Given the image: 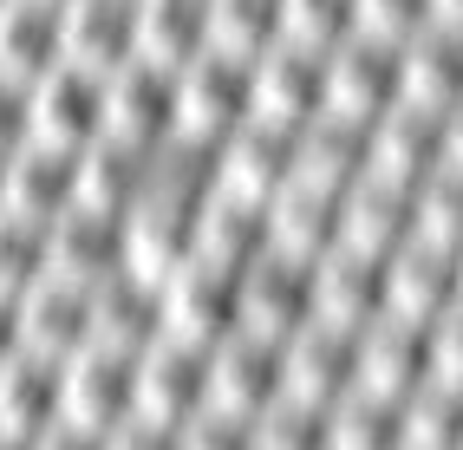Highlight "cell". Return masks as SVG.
I'll return each mask as SVG.
<instances>
[{
    "mask_svg": "<svg viewBox=\"0 0 463 450\" xmlns=\"http://www.w3.org/2000/svg\"><path fill=\"white\" fill-rule=\"evenodd\" d=\"M430 176H450L463 183V98L430 125Z\"/></svg>",
    "mask_w": 463,
    "mask_h": 450,
    "instance_id": "obj_31",
    "label": "cell"
},
{
    "mask_svg": "<svg viewBox=\"0 0 463 450\" xmlns=\"http://www.w3.org/2000/svg\"><path fill=\"white\" fill-rule=\"evenodd\" d=\"M307 281H314V261H294V255H274L261 248L241 275V320L235 333H255V340H294L307 326Z\"/></svg>",
    "mask_w": 463,
    "mask_h": 450,
    "instance_id": "obj_8",
    "label": "cell"
},
{
    "mask_svg": "<svg viewBox=\"0 0 463 450\" xmlns=\"http://www.w3.org/2000/svg\"><path fill=\"white\" fill-rule=\"evenodd\" d=\"M99 340L144 352L164 340V275L150 267H118L99 281Z\"/></svg>",
    "mask_w": 463,
    "mask_h": 450,
    "instance_id": "obj_19",
    "label": "cell"
},
{
    "mask_svg": "<svg viewBox=\"0 0 463 450\" xmlns=\"http://www.w3.org/2000/svg\"><path fill=\"white\" fill-rule=\"evenodd\" d=\"M424 176H430V125L411 117V111H379L373 125L359 131V176L353 183L411 196Z\"/></svg>",
    "mask_w": 463,
    "mask_h": 450,
    "instance_id": "obj_16",
    "label": "cell"
},
{
    "mask_svg": "<svg viewBox=\"0 0 463 450\" xmlns=\"http://www.w3.org/2000/svg\"><path fill=\"white\" fill-rule=\"evenodd\" d=\"M0 7H7V0H0Z\"/></svg>",
    "mask_w": 463,
    "mask_h": 450,
    "instance_id": "obj_36",
    "label": "cell"
},
{
    "mask_svg": "<svg viewBox=\"0 0 463 450\" xmlns=\"http://www.w3.org/2000/svg\"><path fill=\"white\" fill-rule=\"evenodd\" d=\"M79 196H85V150H79V144L33 137V144L14 150V164H7V202H14V209L59 222Z\"/></svg>",
    "mask_w": 463,
    "mask_h": 450,
    "instance_id": "obj_13",
    "label": "cell"
},
{
    "mask_svg": "<svg viewBox=\"0 0 463 450\" xmlns=\"http://www.w3.org/2000/svg\"><path fill=\"white\" fill-rule=\"evenodd\" d=\"M424 385L463 398V314H438L424 326Z\"/></svg>",
    "mask_w": 463,
    "mask_h": 450,
    "instance_id": "obj_28",
    "label": "cell"
},
{
    "mask_svg": "<svg viewBox=\"0 0 463 450\" xmlns=\"http://www.w3.org/2000/svg\"><path fill=\"white\" fill-rule=\"evenodd\" d=\"M52 275V222L46 216H26V209H0V287H40Z\"/></svg>",
    "mask_w": 463,
    "mask_h": 450,
    "instance_id": "obj_25",
    "label": "cell"
},
{
    "mask_svg": "<svg viewBox=\"0 0 463 450\" xmlns=\"http://www.w3.org/2000/svg\"><path fill=\"white\" fill-rule=\"evenodd\" d=\"M144 14V59L190 66L209 46V0H137Z\"/></svg>",
    "mask_w": 463,
    "mask_h": 450,
    "instance_id": "obj_23",
    "label": "cell"
},
{
    "mask_svg": "<svg viewBox=\"0 0 463 450\" xmlns=\"http://www.w3.org/2000/svg\"><path fill=\"white\" fill-rule=\"evenodd\" d=\"M137 359L144 352L105 346V340L66 359V431H59V444H131Z\"/></svg>",
    "mask_w": 463,
    "mask_h": 450,
    "instance_id": "obj_1",
    "label": "cell"
},
{
    "mask_svg": "<svg viewBox=\"0 0 463 450\" xmlns=\"http://www.w3.org/2000/svg\"><path fill=\"white\" fill-rule=\"evenodd\" d=\"M72 59L66 40V0H7L0 7V66L20 79H46L52 66Z\"/></svg>",
    "mask_w": 463,
    "mask_h": 450,
    "instance_id": "obj_18",
    "label": "cell"
},
{
    "mask_svg": "<svg viewBox=\"0 0 463 450\" xmlns=\"http://www.w3.org/2000/svg\"><path fill=\"white\" fill-rule=\"evenodd\" d=\"M320 59L326 52H307L274 40L261 59H249V117L274 131H307L320 117Z\"/></svg>",
    "mask_w": 463,
    "mask_h": 450,
    "instance_id": "obj_6",
    "label": "cell"
},
{
    "mask_svg": "<svg viewBox=\"0 0 463 450\" xmlns=\"http://www.w3.org/2000/svg\"><path fill=\"white\" fill-rule=\"evenodd\" d=\"M99 340V281H79V275H52L40 287H26V346L72 359Z\"/></svg>",
    "mask_w": 463,
    "mask_h": 450,
    "instance_id": "obj_14",
    "label": "cell"
},
{
    "mask_svg": "<svg viewBox=\"0 0 463 450\" xmlns=\"http://www.w3.org/2000/svg\"><path fill=\"white\" fill-rule=\"evenodd\" d=\"M424 26L418 0H353V40H373V46H405Z\"/></svg>",
    "mask_w": 463,
    "mask_h": 450,
    "instance_id": "obj_30",
    "label": "cell"
},
{
    "mask_svg": "<svg viewBox=\"0 0 463 450\" xmlns=\"http://www.w3.org/2000/svg\"><path fill=\"white\" fill-rule=\"evenodd\" d=\"M444 307H450V261L398 242L379 261V320H398V326H411V333H424Z\"/></svg>",
    "mask_w": 463,
    "mask_h": 450,
    "instance_id": "obj_17",
    "label": "cell"
},
{
    "mask_svg": "<svg viewBox=\"0 0 463 450\" xmlns=\"http://www.w3.org/2000/svg\"><path fill=\"white\" fill-rule=\"evenodd\" d=\"M105 137H131V144H170L176 137V66L164 59H131L111 72V117Z\"/></svg>",
    "mask_w": 463,
    "mask_h": 450,
    "instance_id": "obj_12",
    "label": "cell"
},
{
    "mask_svg": "<svg viewBox=\"0 0 463 450\" xmlns=\"http://www.w3.org/2000/svg\"><path fill=\"white\" fill-rule=\"evenodd\" d=\"M373 320H379V261L326 248L314 261V281H307V326H320L333 340H353Z\"/></svg>",
    "mask_w": 463,
    "mask_h": 450,
    "instance_id": "obj_10",
    "label": "cell"
},
{
    "mask_svg": "<svg viewBox=\"0 0 463 450\" xmlns=\"http://www.w3.org/2000/svg\"><path fill=\"white\" fill-rule=\"evenodd\" d=\"M424 385V333L398 320H373L365 333H353L346 346V392L373 398V405H405Z\"/></svg>",
    "mask_w": 463,
    "mask_h": 450,
    "instance_id": "obj_7",
    "label": "cell"
},
{
    "mask_svg": "<svg viewBox=\"0 0 463 450\" xmlns=\"http://www.w3.org/2000/svg\"><path fill=\"white\" fill-rule=\"evenodd\" d=\"M66 431V359L20 346L0 359V444H59Z\"/></svg>",
    "mask_w": 463,
    "mask_h": 450,
    "instance_id": "obj_3",
    "label": "cell"
},
{
    "mask_svg": "<svg viewBox=\"0 0 463 450\" xmlns=\"http://www.w3.org/2000/svg\"><path fill=\"white\" fill-rule=\"evenodd\" d=\"M405 242L424 248V255H438V261L463 255V183L424 176V183L405 196Z\"/></svg>",
    "mask_w": 463,
    "mask_h": 450,
    "instance_id": "obj_22",
    "label": "cell"
},
{
    "mask_svg": "<svg viewBox=\"0 0 463 450\" xmlns=\"http://www.w3.org/2000/svg\"><path fill=\"white\" fill-rule=\"evenodd\" d=\"M392 405H373L359 392H339L320 411V450H392Z\"/></svg>",
    "mask_w": 463,
    "mask_h": 450,
    "instance_id": "obj_26",
    "label": "cell"
},
{
    "mask_svg": "<svg viewBox=\"0 0 463 450\" xmlns=\"http://www.w3.org/2000/svg\"><path fill=\"white\" fill-rule=\"evenodd\" d=\"M444 314H463V255L450 261V307Z\"/></svg>",
    "mask_w": 463,
    "mask_h": 450,
    "instance_id": "obj_34",
    "label": "cell"
},
{
    "mask_svg": "<svg viewBox=\"0 0 463 450\" xmlns=\"http://www.w3.org/2000/svg\"><path fill=\"white\" fill-rule=\"evenodd\" d=\"M26 346V294L0 287V359H14Z\"/></svg>",
    "mask_w": 463,
    "mask_h": 450,
    "instance_id": "obj_32",
    "label": "cell"
},
{
    "mask_svg": "<svg viewBox=\"0 0 463 450\" xmlns=\"http://www.w3.org/2000/svg\"><path fill=\"white\" fill-rule=\"evenodd\" d=\"M235 125H249V59L196 52L176 66V137L222 144Z\"/></svg>",
    "mask_w": 463,
    "mask_h": 450,
    "instance_id": "obj_5",
    "label": "cell"
},
{
    "mask_svg": "<svg viewBox=\"0 0 463 450\" xmlns=\"http://www.w3.org/2000/svg\"><path fill=\"white\" fill-rule=\"evenodd\" d=\"M105 117H111V72L66 59V66H52L40 79V137L91 150L105 137Z\"/></svg>",
    "mask_w": 463,
    "mask_h": 450,
    "instance_id": "obj_15",
    "label": "cell"
},
{
    "mask_svg": "<svg viewBox=\"0 0 463 450\" xmlns=\"http://www.w3.org/2000/svg\"><path fill=\"white\" fill-rule=\"evenodd\" d=\"M353 33V0H281V40L307 52H333Z\"/></svg>",
    "mask_w": 463,
    "mask_h": 450,
    "instance_id": "obj_27",
    "label": "cell"
},
{
    "mask_svg": "<svg viewBox=\"0 0 463 450\" xmlns=\"http://www.w3.org/2000/svg\"><path fill=\"white\" fill-rule=\"evenodd\" d=\"M418 7H424V33L463 40V0H418Z\"/></svg>",
    "mask_w": 463,
    "mask_h": 450,
    "instance_id": "obj_33",
    "label": "cell"
},
{
    "mask_svg": "<svg viewBox=\"0 0 463 450\" xmlns=\"http://www.w3.org/2000/svg\"><path fill=\"white\" fill-rule=\"evenodd\" d=\"M235 320H241V275L235 267L183 255L164 275V340L215 346V340L235 333Z\"/></svg>",
    "mask_w": 463,
    "mask_h": 450,
    "instance_id": "obj_4",
    "label": "cell"
},
{
    "mask_svg": "<svg viewBox=\"0 0 463 450\" xmlns=\"http://www.w3.org/2000/svg\"><path fill=\"white\" fill-rule=\"evenodd\" d=\"M7 164H14V157H0V209H7Z\"/></svg>",
    "mask_w": 463,
    "mask_h": 450,
    "instance_id": "obj_35",
    "label": "cell"
},
{
    "mask_svg": "<svg viewBox=\"0 0 463 450\" xmlns=\"http://www.w3.org/2000/svg\"><path fill=\"white\" fill-rule=\"evenodd\" d=\"M52 267L59 275H79V281H105L118 267H131V216L79 196L52 222Z\"/></svg>",
    "mask_w": 463,
    "mask_h": 450,
    "instance_id": "obj_11",
    "label": "cell"
},
{
    "mask_svg": "<svg viewBox=\"0 0 463 450\" xmlns=\"http://www.w3.org/2000/svg\"><path fill=\"white\" fill-rule=\"evenodd\" d=\"M398 242H405V196L373 190V183H353L333 209V248L339 255H359V261H385Z\"/></svg>",
    "mask_w": 463,
    "mask_h": 450,
    "instance_id": "obj_21",
    "label": "cell"
},
{
    "mask_svg": "<svg viewBox=\"0 0 463 450\" xmlns=\"http://www.w3.org/2000/svg\"><path fill=\"white\" fill-rule=\"evenodd\" d=\"M281 40V0H209V46L229 59H261Z\"/></svg>",
    "mask_w": 463,
    "mask_h": 450,
    "instance_id": "obj_24",
    "label": "cell"
},
{
    "mask_svg": "<svg viewBox=\"0 0 463 450\" xmlns=\"http://www.w3.org/2000/svg\"><path fill=\"white\" fill-rule=\"evenodd\" d=\"M66 40L79 66L118 72L144 52V14L137 0H66Z\"/></svg>",
    "mask_w": 463,
    "mask_h": 450,
    "instance_id": "obj_20",
    "label": "cell"
},
{
    "mask_svg": "<svg viewBox=\"0 0 463 450\" xmlns=\"http://www.w3.org/2000/svg\"><path fill=\"white\" fill-rule=\"evenodd\" d=\"M463 98V40H444V33H418L392 52V111H411L424 125Z\"/></svg>",
    "mask_w": 463,
    "mask_h": 450,
    "instance_id": "obj_9",
    "label": "cell"
},
{
    "mask_svg": "<svg viewBox=\"0 0 463 450\" xmlns=\"http://www.w3.org/2000/svg\"><path fill=\"white\" fill-rule=\"evenodd\" d=\"M33 137H40V85L0 66V157H14Z\"/></svg>",
    "mask_w": 463,
    "mask_h": 450,
    "instance_id": "obj_29",
    "label": "cell"
},
{
    "mask_svg": "<svg viewBox=\"0 0 463 450\" xmlns=\"http://www.w3.org/2000/svg\"><path fill=\"white\" fill-rule=\"evenodd\" d=\"M203 411V346L190 340H157L137 359V417L131 444H164L183 450V431Z\"/></svg>",
    "mask_w": 463,
    "mask_h": 450,
    "instance_id": "obj_2",
    "label": "cell"
}]
</instances>
